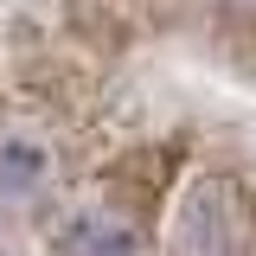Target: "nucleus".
<instances>
[{"label":"nucleus","mask_w":256,"mask_h":256,"mask_svg":"<svg viewBox=\"0 0 256 256\" xmlns=\"http://www.w3.org/2000/svg\"><path fill=\"white\" fill-rule=\"evenodd\" d=\"M64 250H70V256H148V244H141L134 218H122V205H116V212H90V218H77Z\"/></svg>","instance_id":"1"}]
</instances>
